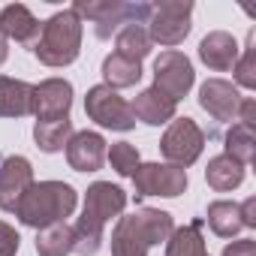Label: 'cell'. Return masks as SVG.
I'll return each mask as SVG.
<instances>
[{
	"label": "cell",
	"mask_w": 256,
	"mask_h": 256,
	"mask_svg": "<svg viewBox=\"0 0 256 256\" xmlns=\"http://www.w3.org/2000/svg\"><path fill=\"white\" fill-rule=\"evenodd\" d=\"M126 208V193L112 181H96L84 193L82 217L72 226V253L78 256H96L102 244V229L112 217H120Z\"/></svg>",
	"instance_id": "6da1fadb"
},
{
	"label": "cell",
	"mask_w": 256,
	"mask_h": 256,
	"mask_svg": "<svg viewBox=\"0 0 256 256\" xmlns=\"http://www.w3.org/2000/svg\"><path fill=\"white\" fill-rule=\"evenodd\" d=\"M172 229V214L160 208H139L126 217H118L112 232V256H148V250L166 241Z\"/></svg>",
	"instance_id": "7a4b0ae2"
},
{
	"label": "cell",
	"mask_w": 256,
	"mask_h": 256,
	"mask_svg": "<svg viewBox=\"0 0 256 256\" xmlns=\"http://www.w3.org/2000/svg\"><path fill=\"white\" fill-rule=\"evenodd\" d=\"M78 193L64 181H34V187L24 193V199L16 208V217L30 229H46L54 223H66V217L76 211Z\"/></svg>",
	"instance_id": "3957f363"
},
{
	"label": "cell",
	"mask_w": 256,
	"mask_h": 256,
	"mask_svg": "<svg viewBox=\"0 0 256 256\" xmlns=\"http://www.w3.org/2000/svg\"><path fill=\"white\" fill-rule=\"evenodd\" d=\"M82 52V18L72 10L54 12L34 46V54L46 66H70Z\"/></svg>",
	"instance_id": "277c9868"
},
{
	"label": "cell",
	"mask_w": 256,
	"mask_h": 256,
	"mask_svg": "<svg viewBox=\"0 0 256 256\" xmlns=\"http://www.w3.org/2000/svg\"><path fill=\"white\" fill-rule=\"evenodd\" d=\"M78 18L94 22V34L100 40H112L126 24H148L151 4H124V0H78L72 6Z\"/></svg>",
	"instance_id": "5b68a950"
},
{
	"label": "cell",
	"mask_w": 256,
	"mask_h": 256,
	"mask_svg": "<svg viewBox=\"0 0 256 256\" xmlns=\"http://www.w3.org/2000/svg\"><path fill=\"white\" fill-rule=\"evenodd\" d=\"M190 16H193V4L190 0H160V4L151 6L148 16V36L151 42L160 46H181L190 34Z\"/></svg>",
	"instance_id": "8992f818"
},
{
	"label": "cell",
	"mask_w": 256,
	"mask_h": 256,
	"mask_svg": "<svg viewBox=\"0 0 256 256\" xmlns=\"http://www.w3.org/2000/svg\"><path fill=\"white\" fill-rule=\"evenodd\" d=\"M84 114L90 120H96L106 130H118V133H126L136 126V114H133V106L126 102L118 90L106 88V84H94L84 96Z\"/></svg>",
	"instance_id": "52a82bcc"
},
{
	"label": "cell",
	"mask_w": 256,
	"mask_h": 256,
	"mask_svg": "<svg viewBox=\"0 0 256 256\" xmlns=\"http://www.w3.org/2000/svg\"><path fill=\"white\" fill-rule=\"evenodd\" d=\"M202 148H205V133L199 130V124L193 118H175L169 124V130L163 133V139H160L163 157L172 166H181V169L193 166L202 157Z\"/></svg>",
	"instance_id": "ba28073f"
},
{
	"label": "cell",
	"mask_w": 256,
	"mask_h": 256,
	"mask_svg": "<svg viewBox=\"0 0 256 256\" xmlns=\"http://www.w3.org/2000/svg\"><path fill=\"white\" fill-rule=\"evenodd\" d=\"M136 196H163L175 199L187 190V169L172 166V163H139L133 172Z\"/></svg>",
	"instance_id": "9c48e42d"
},
{
	"label": "cell",
	"mask_w": 256,
	"mask_h": 256,
	"mask_svg": "<svg viewBox=\"0 0 256 256\" xmlns=\"http://www.w3.org/2000/svg\"><path fill=\"white\" fill-rule=\"evenodd\" d=\"M196 82V72H193V64L187 60V54L181 52H163L157 60H154V88L163 90L169 100H184L190 94Z\"/></svg>",
	"instance_id": "30bf717a"
},
{
	"label": "cell",
	"mask_w": 256,
	"mask_h": 256,
	"mask_svg": "<svg viewBox=\"0 0 256 256\" xmlns=\"http://www.w3.org/2000/svg\"><path fill=\"white\" fill-rule=\"evenodd\" d=\"M30 187H34V166L28 157L16 154L0 163V208L4 211H16Z\"/></svg>",
	"instance_id": "8fae6325"
},
{
	"label": "cell",
	"mask_w": 256,
	"mask_h": 256,
	"mask_svg": "<svg viewBox=\"0 0 256 256\" xmlns=\"http://www.w3.org/2000/svg\"><path fill=\"white\" fill-rule=\"evenodd\" d=\"M72 108V84L66 78H46L34 88V114L36 120L70 118Z\"/></svg>",
	"instance_id": "7c38bea8"
},
{
	"label": "cell",
	"mask_w": 256,
	"mask_h": 256,
	"mask_svg": "<svg viewBox=\"0 0 256 256\" xmlns=\"http://www.w3.org/2000/svg\"><path fill=\"white\" fill-rule=\"evenodd\" d=\"M241 94L232 82L226 78H208L202 88H199V106L220 124L226 120H235L238 118V106H241Z\"/></svg>",
	"instance_id": "4fadbf2b"
},
{
	"label": "cell",
	"mask_w": 256,
	"mask_h": 256,
	"mask_svg": "<svg viewBox=\"0 0 256 256\" xmlns=\"http://www.w3.org/2000/svg\"><path fill=\"white\" fill-rule=\"evenodd\" d=\"M66 163L76 172H100L106 163V139L94 130L72 133L66 142Z\"/></svg>",
	"instance_id": "5bb4252c"
},
{
	"label": "cell",
	"mask_w": 256,
	"mask_h": 256,
	"mask_svg": "<svg viewBox=\"0 0 256 256\" xmlns=\"http://www.w3.org/2000/svg\"><path fill=\"white\" fill-rule=\"evenodd\" d=\"M0 34L4 40H16L22 46H36L40 34H42V24L34 18V12L22 4H10L0 10Z\"/></svg>",
	"instance_id": "9a60e30c"
},
{
	"label": "cell",
	"mask_w": 256,
	"mask_h": 256,
	"mask_svg": "<svg viewBox=\"0 0 256 256\" xmlns=\"http://www.w3.org/2000/svg\"><path fill=\"white\" fill-rule=\"evenodd\" d=\"M238 42H235V36L232 34H226V30H211L202 42H199V58H202V64L208 66V70H214V72H229L232 66H235V60H238Z\"/></svg>",
	"instance_id": "2e32d148"
},
{
	"label": "cell",
	"mask_w": 256,
	"mask_h": 256,
	"mask_svg": "<svg viewBox=\"0 0 256 256\" xmlns=\"http://www.w3.org/2000/svg\"><path fill=\"white\" fill-rule=\"evenodd\" d=\"M133 114L139 118V120H145V124H151V126H160V124H169V120H175V112H178V102L175 100H169L163 90H157L154 84L151 88H145L133 102Z\"/></svg>",
	"instance_id": "e0dca14e"
},
{
	"label": "cell",
	"mask_w": 256,
	"mask_h": 256,
	"mask_svg": "<svg viewBox=\"0 0 256 256\" xmlns=\"http://www.w3.org/2000/svg\"><path fill=\"white\" fill-rule=\"evenodd\" d=\"M24 114H34V84L0 76V118H24Z\"/></svg>",
	"instance_id": "ac0fdd59"
},
{
	"label": "cell",
	"mask_w": 256,
	"mask_h": 256,
	"mask_svg": "<svg viewBox=\"0 0 256 256\" xmlns=\"http://www.w3.org/2000/svg\"><path fill=\"white\" fill-rule=\"evenodd\" d=\"M205 181H208L211 190H217V193H229V190L241 187V181H244V166L235 163V160L226 157V154H217V157L208 160Z\"/></svg>",
	"instance_id": "d6986e66"
},
{
	"label": "cell",
	"mask_w": 256,
	"mask_h": 256,
	"mask_svg": "<svg viewBox=\"0 0 256 256\" xmlns=\"http://www.w3.org/2000/svg\"><path fill=\"white\" fill-rule=\"evenodd\" d=\"M166 256H208L205 238H202V220H193L181 229H172L166 238Z\"/></svg>",
	"instance_id": "ffe728a7"
},
{
	"label": "cell",
	"mask_w": 256,
	"mask_h": 256,
	"mask_svg": "<svg viewBox=\"0 0 256 256\" xmlns=\"http://www.w3.org/2000/svg\"><path fill=\"white\" fill-rule=\"evenodd\" d=\"M72 136V120L70 118H58V120H36L34 124V139H36V148L46 151V154H58L66 148Z\"/></svg>",
	"instance_id": "44dd1931"
},
{
	"label": "cell",
	"mask_w": 256,
	"mask_h": 256,
	"mask_svg": "<svg viewBox=\"0 0 256 256\" xmlns=\"http://www.w3.org/2000/svg\"><path fill=\"white\" fill-rule=\"evenodd\" d=\"M205 220H208L211 232H214V235H220V238H235V235L244 229L238 202H226V199L211 202V205H208V211H205Z\"/></svg>",
	"instance_id": "7402d4cb"
},
{
	"label": "cell",
	"mask_w": 256,
	"mask_h": 256,
	"mask_svg": "<svg viewBox=\"0 0 256 256\" xmlns=\"http://www.w3.org/2000/svg\"><path fill=\"white\" fill-rule=\"evenodd\" d=\"M102 78H106L102 84L112 88V90H118V88H133L142 78V64L126 60L120 54H108L102 60Z\"/></svg>",
	"instance_id": "603a6c76"
},
{
	"label": "cell",
	"mask_w": 256,
	"mask_h": 256,
	"mask_svg": "<svg viewBox=\"0 0 256 256\" xmlns=\"http://www.w3.org/2000/svg\"><path fill=\"white\" fill-rule=\"evenodd\" d=\"M151 48H154V42H151L145 24H126V28L118 34V52H114V54L142 64V60L151 54Z\"/></svg>",
	"instance_id": "cb8c5ba5"
},
{
	"label": "cell",
	"mask_w": 256,
	"mask_h": 256,
	"mask_svg": "<svg viewBox=\"0 0 256 256\" xmlns=\"http://www.w3.org/2000/svg\"><path fill=\"white\" fill-rule=\"evenodd\" d=\"M36 253L40 256H70L72 253V226L70 223H54V226L40 229Z\"/></svg>",
	"instance_id": "d4e9b609"
},
{
	"label": "cell",
	"mask_w": 256,
	"mask_h": 256,
	"mask_svg": "<svg viewBox=\"0 0 256 256\" xmlns=\"http://www.w3.org/2000/svg\"><path fill=\"white\" fill-rule=\"evenodd\" d=\"M256 154V136H253V126L244 124H232V130L226 133V157H232L235 163L247 166Z\"/></svg>",
	"instance_id": "484cf974"
},
{
	"label": "cell",
	"mask_w": 256,
	"mask_h": 256,
	"mask_svg": "<svg viewBox=\"0 0 256 256\" xmlns=\"http://www.w3.org/2000/svg\"><path fill=\"white\" fill-rule=\"evenodd\" d=\"M232 72H235V82H238L241 88H250V90L256 88V30H250V34H247L244 54H238V60H235Z\"/></svg>",
	"instance_id": "4316f807"
},
{
	"label": "cell",
	"mask_w": 256,
	"mask_h": 256,
	"mask_svg": "<svg viewBox=\"0 0 256 256\" xmlns=\"http://www.w3.org/2000/svg\"><path fill=\"white\" fill-rule=\"evenodd\" d=\"M108 163L112 169L120 175V178H133V172L139 169V148L130 145V142H114L112 151H108Z\"/></svg>",
	"instance_id": "83f0119b"
},
{
	"label": "cell",
	"mask_w": 256,
	"mask_h": 256,
	"mask_svg": "<svg viewBox=\"0 0 256 256\" xmlns=\"http://www.w3.org/2000/svg\"><path fill=\"white\" fill-rule=\"evenodd\" d=\"M18 247H22V235L10 223L0 220V256H16Z\"/></svg>",
	"instance_id": "f1b7e54d"
},
{
	"label": "cell",
	"mask_w": 256,
	"mask_h": 256,
	"mask_svg": "<svg viewBox=\"0 0 256 256\" xmlns=\"http://www.w3.org/2000/svg\"><path fill=\"white\" fill-rule=\"evenodd\" d=\"M220 256H256V241L253 238H241V241H232L223 247Z\"/></svg>",
	"instance_id": "f546056e"
},
{
	"label": "cell",
	"mask_w": 256,
	"mask_h": 256,
	"mask_svg": "<svg viewBox=\"0 0 256 256\" xmlns=\"http://www.w3.org/2000/svg\"><path fill=\"white\" fill-rule=\"evenodd\" d=\"M235 120L244 124V126H256V102H253L250 96L241 100V106H238V118H235Z\"/></svg>",
	"instance_id": "4dcf8cb0"
},
{
	"label": "cell",
	"mask_w": 256,
	"mask_h": 256,
	"mask_svg": "<svg viewBox=\"0 0 256 256\" xmlns=\"http://www.w3.org/2000/svg\"><path fill=\"white\" fill-rule=\"evenodd\" d=\"M238 208H241V223H244V229H253V226H256V199L250 196V199H244Z\"/></svg>",
	"instance_id": "1f68e13d"
},
{
	"label": "cell",
	"mask_w": 256,
	"mask_h": 256,
	"mask_svg": "<svg viewBox=\"0 0 256 256\" xmlns=\"http://www.w3.org/2000/svg\"><path fill=\"white\" fill-rule=\"evenodd\" d=\"M6 58H10V42L4 40V34H0V64H4Z\"/></svg>",
	"instance_id": "d6a6232c"
}]
</instances>
